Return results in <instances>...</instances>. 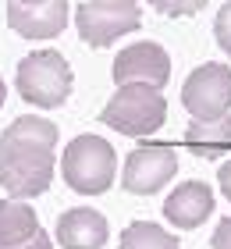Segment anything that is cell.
Masks as SVG:
<instances>
[{
  "mask_svg": "<svg viewBox=\"0 0 231 249\" xmlns=\"http://www.w3.org/2000/svg\"><path fill=\"white\" fill-rule=\"evenodd\" d=\"M64 182L82 196H100L118 178V153L103 135H75L61 160Z\"/></svg>",
  "mask_w": 231,
  "mask_h": 249,
  "instance_id": "2",
  "label": "cell"
},
{
  "mask_svg": "<svg viewBox=\"0 0 231 249\" xmlns=\"http://www.w3.org/2000/svg\"><path fill=\"white\" fill-rule=\"evenodd\" d=\"M110 235V224L100 210L75 207L57 217V242L64 249H103Z\"/></svg>",
  "mask_w": 231,
  "mask_h": 249,
  "instance_id": "11",
  "label": "cell"
},
{
  "mask_svg": "<svg viewBox=\"0 0 231 249\" xmlns=\"http://www.w3.org/2000/svg\"><path fill=\"white\" fill-rule=\"evenodd\" d=\"M7 25L25 39H53L68 25V4L61 0H11Z\"/></svg>",
  "mask_w": 231,
  "mask_h": 249,
  "instance_id": "9",
  "label": "cell"
},
{
  "mask_svg": "<svg viewBox=\"0 0 231 249\" xmlns=\"http://www.w3.org/2000/svg\"><path fill=\"white\" fill-rule=\"evenodd\" d=\"M4 96H7V89H4V78H0V107H4Z\"/></svg>",
  "mask_w": 231,
  "mask_h": 249,
  "instance_id": "20",
  "label": "cell"
},
{
  "mask_svg": "<svg viewBox=\"0 0 231 249\" xmlns=\"http://www.w3.org/2000/svg\"><path fill=\"white\" fill-rule=\"evenodd\" d=\"M185 146L195 157H221L231 150V114L217 121H192L185 128Z\"/></svg>",
  "mask_w": 231,
  "mask_h": 249,
  "instance_id": "13",
  "label": "cell"
},
{
  "mask_svg": "<svg viewBox=\"0 0 231 249\" xmlns=\"http://www.w3.org/2000/svg\"><path fill=\"white\" fill-rule=\"evenodd\" d=\"M110 75L114 82L121 86H149V89H164L167 78H171V57L167 50L153 39H142V43H132L124 47L110 64Z\"/></svg>",
  "mask_w": 231,
  "mask_h": 249,
  "instance_id": "8",
  "label": "cell"
},
{
  "mask_svg": "<svg viewBox=\"0 0 231 249\" xmlns=\"http://www.w3.org/2000/svg\"><path fill=\"white\" fill-rule=\"evenodd\" d=\"M139 21H142V11L128 0H89V4H78L75 11L78 36L89 47H110L124 32H135Z\"/></svg>",
  "mask_w": 231,
  "mask_h": 249,
  "instance_id": "5",
  "label": "cell"
},
{
  "mask_svg": "<svg viewBox=\"0 0 231 249\" xmlns=\"http://www.w3.org/2000/svg\"><path fill=\"white\" fill-rule=\"evenodd\" d=\"M217 182H221V192H224V196L231 199V160L221 167V171H217Z\"/></svg>",
  "mask_w": 231,
  "mask_h": 249,
  "instance_id": "18",
  "label": "cell"
},
{
  "mask_svg": "<svg viewBox=\"0 0 231 249\" xmlns=\"http://www.w3.org/2000/svg\"><path fill=\"white\" fill-rule=\"evenodd\" d=\"M181 104L195 121H217L231 114V68L199 64L181 86Z\"/></svg>",
  "mask_w": 231,
  "mask_h": 249,
  "instance_id": "6",
  "label": "cell"
},
{
  "mask_svg": "<svg viewBox=\"0 0 231 249\" xmlns=\"http://www.w3.org/2000/svg\"><path fill=\"white\" fill-rule=\"evenodd\" d=\"M213 36H217V43H221V50L231 57V4H221V11H217V18H213Z\"/></svg>",
  "mask_w": 231,
  "mask_h": 249,
  "instance_id": "15",
  "label": "cell"
},
{
  "mask_svg": "<svg viewBox=\"0 0 231 249\" xmlns=\"http://www.w3.org/2000/svg\"><path fill=\"white\" fill-rule=\"evenodd\" d=\"M210 249H231V217H224L217 224L213 239H210Z\"/></svg>",
  "mask_w": 231,
  "mask_h": 249,
  "instance_id": "17",
  "label": "cell"
},
{
  "mask_svg": "<svg viewBox=\"0 0 231 249\" xmlns=\"http://www.w3.org/2000/svg\"><path fill=\"white\" fill-rule=\"evenodd\" d=\"M15 249H50V239H46V231H39L32 242H25V246H15Z\"/></svg>",
  "mask_w": 231,
  "mask_h": 249,
  "instance_id": "19",
  "label": "cell"
},
{
  "mask_svg": "<svg viewBox=\"0 0 231 249\" xmlns=\"http://www.w3.org/2000/svg\"><path fill=\"white\" fill-rule=\"evenodd\" d=\"M57 124L46 118H15L0 135V185L11 199H32L53 182Z\"/></svg>",
  "mask_w": 231,
  "mask_h": 249,
  "instance_id": "1",
  "label": "cell"
},
{
  "mask_svg": "<svg viewBox=\"0 0 231 249\" xmlns=\"http://www.w3.org/2000/svg\"><path fill=\"white\" fill-rule=\"evenodd\" d=\"M213 192L206 182H181L171 196L164 199V217L178 231H192L213 213Z\"/></svg>",
  "mask_w": 231,
  "mask_h": 249,
  "instance_id": "10",
  "label": "cell"
},
{
  "mask_svg": "<svg viewBox=\"0 0 231 249\" xmlns=\"http://www.w3.org/2000/svg\"><path fill=\"white\" fill-rule=\"evenodd\" d=\"M15 86L25 104H36L43 110H53L61 107L68 96H71V86H75V75H71V64L64 61V53L57 50H36L29 57L18 61V75H15Z\"/></svg>",
  "mask_w": 231,
  "mask_h": 249,
  "instance_id": "3",
  "label": "cell"
},
{
  "mask_svg": "<svg viewBox=\"0 0 231 249\" xmlns=\"http://www.w3.org/2000/svg\"><path fill=\"white\" fill-rule=\"evenodd\" d=\"M164 118H167V100L160 89H149V86H121L100 114L107 128L132 135V139L153 135L164 124Z\"/></svg>",
  "mask_w": 231,
  "mask_h": 249,
  "instance_id": "4",
  "label": "cell"
},
{
  "mask_svg": "<svg viewBox=\"0 0 231 249\" xmlns=\"http://www.w3.org/2000/svg\"><path fill=\"white\" fill-rule=\"evenodd\" d=\"M39 217L29 203H18V199H4L0 203V249H15V246H25L39 235Z\"/></svg>",
  "mask_w": 231,
  "mask_h": 249,
  "instance_id": "12",
  "label": "cell"
},
{
  "mask_svg": "<svg viewBox=\"0 0 231 249\" xmlns=\"http://www.w3.org/2000/svg\"><path fill=\"white\" fill-rule=\"evenodd\" d=\"M121 249H181L175 231H164L153 221H132L121 231Z\"/></svg>",
  "mask_w": 231,
  "mask_h": 249,
  "instance_id": "14",
  "label": "cell"
},
{
  "mask_svg": "<svg viewBox=\"0 0 231 249\" xmlns=\"http://www.w3.org/2000/svg\"><path fill=\"white\" fill-rule=\"evenodd\" d=\"M160 15H195L199 11V0H192V4H171V0H160V4H153Z\"/></svg>",
  "mask_w": 231,
  "mask_h": 249,
  "instance_id": "16",
  "label": "cell"
},
{
  "mask_svg": "<svg viewBox=\"0 0 231 249\" xmlns=\"http://www.w3.org/2000/svg\"><path fill=\"white\" fill-rule=\"evenodd\" d=\"M178 175V150L171 142H146L124 157L121 185L135 196H153Z\"/></svg>",
  "mask_w": 231,
  "mask_h": 249,
  "instance_id": "7",
  "label": "cell"
}]
</instances>
